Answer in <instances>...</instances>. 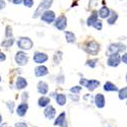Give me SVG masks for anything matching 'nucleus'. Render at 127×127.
<instances>
[{
    "instance_id": "27",
    "label": "nucleus",
    "mask_w": 127,
    "mask_h": 127,
    "mask_svg": "<svg viewBox=\"0 0 127 127\" xmlns=\"http://www.w3.org/2000/svg\"><path fill=\"white\" fill-rule=\"evenodd\" d=\"M92 27H94L95 29H97V30H99V31H101L102 30V28H103V24H102V22L101 20H96V22L94 23V25L92 26Z\"/></svg>"
},
{
    "instance_id": "8",
    "label": "nucleus",
    "mask_w": 127,
    "mask_h": 127,
    "mask_svg": "<svg viewBox=\"0 0 127 127\" xmlns=\"http://www.w3.org/2000/svg\"><path fill=\"white\" fill-rule=\"evenodd\" d=\"M67 26V18L64 15H60L55 22V27L60 30V31H64Z\"/></svg>"
},
{
    "instance_id": "39",
    "label": "nucleus",
    "mask_w": 127,
    "mask_h": 127,
    "mask_svg": "<svg viewBox=\"0 0 127 127\" xmlns=\"http://www.w3.org/2000/svg\"><path fill=\"white\" fill-rule=\"evenodd\" d=\"M71 99H72V100H75V101H78V98H77V97H73V96H71Z\"/></svg>"
},
{
    "instance_id": "7",
    "label": "nucleus",
    "mask_w": 127,
    "mask_h": 127,
    "mask_svg": "<svg viewBox=\"0 0 127 127\" xmlns=\"http://www.w3.org/2000/svg\"><path fill=\"white\" fill-rule=\"evenodd\" d=\"M28 60H29V58H28V56H27V54H26L25 52L19 51V52L16 53V55H15V61H16V63H17L18 65H20V66L26 65L27 63H28Z\"/></svg>"
},
{
    "instance_id": "15",
    "label": "nucleus",
    "mask_w": 127,
    "mask_h": 127,
    "mask_svg": "<svg viewBox=\"0 0 127 127\" xmlns=\"http://www.w3.org/2000/svg\"><path fill=\"white\" fill-rule=\"evenodd\" d=\"M38 92L42 95H46L48 92V84L44 81H40L38 84Z\"/></svg>"
},
{
    "instance_id": "36",
    "label": "nucleus",
    "mask_w": 127,
    "mask_h": 127,
    "mask_svg": "<svg viewBox=\"0 0 127 127\" xmlns=\"http://www.w3.org/2000/svg\"><path fill=\"white\" fill-rule=\"evenodd\" d=\"M5 7V2L3 0H0V9H3Z\"/></svg>"
},
{
    "instance_id": "16",
    "label": "nucleus",
    "mask_w": 127,
    "mask_h": 127,
    "mask_svg": "<svg viewBox=\"0 0 127 127\" xmlns=\"http://www.w3.org/2000/svg\"><path fill=\"white\" fill-rule=\"evenodd\" d=\"M27 110H28V104H25V103H23V104H20L18 107H17V110H16V113H17V115H19V116H25L26 115V113H27Z\"/></svg>"
},
{
    "instance_id": "32",
    "label": "nucleus",
    "mask_w": 127,
    "mask_h": 127,
    "mask_svg": "<svg viewBox=\"0 0 127 127\" xmlns=\"http://www.w3.org/2000/svg\"><path fill=\"white\" fill-rule=\"evenodd\" d=\"M80 91H81V88L80 87H73L70 90L71 93H74V94H78V93H80Z\"/></svg>"
},
{
    "instance_id": "22",
    "label": "nucleus",
    "mask_w": 127,
    "mask_h": 127,
    "mask_svg": "<svg viewBox=\"0 0 127 127\" xmlns=\"http://www.w3.org/2000/svg\"><path fill=\"white\" fill-rule=\"evenodd\" d=\"M104 90L107 91V92H115V91H117L118 89H117V87H116V86H114L112 82L108 81V82H106L105 87H104Z\"/></svg>"
},
{
    "instance_id": "4",
    "label": "nucleus",
    "mask_w": 127,
    "mask_h": 127,
    "mask_svg": "<svg viewBox=\"0 0 127 127\" xmlns=\"http://www.w3.org/2000/svg\"><path fill=\"white\" fill-rule=\"evenodd\" d=\"M33 42H32L31 39L29 38H20L18 41H17V46L20 48V49H25V50H30L33 47Z\"/></svg>"
},
{
    "instance_id": "24",
    "label": "nucleus",
    "mask_w": 127,
    "mask_h": 127,
    "mask_svg": "<svg viewBox=\"0 0 127 127\" xmlns=\"http://www.w3.org/2000/svg\"><path fill=\"white\" fill-rule=\"evenodd\" d=\"M48 104H50V99H49V98L42 97V98L39 100V106H40V107H46Z\"/></svg>"
},
{
    "instance_id": "26",
    "label": "nucleus",
    "mask_w": 127,
    "mask_h": 127,
    "mask_svg": "<svg viewBox=\"0 0 127 127\" xmlns=\"http://www.w3.org/2000/svg\"><path fill=\"white\" fill-rule=\"evenodd\" d=\"M126 96H127V89L124 88V89H122L119 92V99L120 100H125L126 99Z\"/></svg>"
},
{
    "instance_id": "25",
    "label": "nucleus",
    "mask_w": 127,
    "mask_h": 127,
    "mask_svg": "<svg viewBox=\"0 0 127 127\" xmlns=\"http://www.w3.org/2000/svg\"><path fill=\"white\" fill-rule=\"evenodd\" d=\"M12 44H13V39H12V38H9V39H6V40L3 42L2 46L5 47V48H7V47H11Z\"/></svg>"
},
{
    "instance_id": "18",
    "label": "nucleus",
    "mask_w": 127,
    "mask_h": 127,
    "mask_svg": "<svg viewBox=\"0 0 127 127\" xmlns=\"http://www.w3.org/2000/svg\"><path fill=\"white\" fill-rule=\"evenodd\" d=\"M110 14V9L107 7V6H103L101 9H100V11H99V14L102 18H107Z\"/></svg>"
},
{
    "instance_id": "12",
    "label": "nucleus",
    "mask_w": 127,
    "mask_h": 127,
    "mask_svg": "<svg viewBox=\"0 0 127 127\" xmlns=\"http://www.w3.org/2000/svg\"><path fill=\"white\" fill-rule=\"evenodd\" d=\"M44 114H45V116L48 119H53L54 118V116H55V114H56V111H55L54 108L52 107V106H48V107L46 108V110H45V112H44Z\"/></svg>"
},
{
    "instance_id": "41",
    "label": "nucleus",
    "mask_w": 127,
    "mask_h": 127,
    "mask_svg": "<svg viewBox=\"0 0 127 127\" xmlns=\"http://www.w3.org/2000/svg\"><path fill=\"white\" fill-rule=\"evenodd\" d=\"M1 122H2V116L0 115V123H1Z\"/></svg>"
},
{
    "instance_id": "33",
    "label": "nucleus",
    "mask_w": 127,
    "mask_h": 127,
    "mask_svg": "<svg viewBox=\"0 0 127 127\" xmlns=\"http://www.w3.org/2000/svg\"><path fill=\"white\" fill-rule=\"evenodd\" d=\"M15 127H28V125L24 122H18V123H15Z\"/></svg>"
},
{
    "instance_id": "6",
    "label": "nucleus",
    "mask_w": 127,
    "mask_h": 127,
    "mask_svg": "<svg viewBox=\"0 0 127 127\" xmlns=\"http://www.w3.org/2000/svg\"><path fill=\"white\" fill-rule=\"evenodd\" d=\"M87 51L92 55H97L100 51V45L96 41H91L87 45Z\"/></svg>"
},
{
    "instance_id": "40",
    "label": "nucleus",
    "mask_w": 127,
    "mask_h": 127,
    "mask_svg": "<svg viewBox=\"0 0 127 127\" xmlns=\"http://www.w3.org/2000/svg\"><path fill=\"white\" fill-rule=\"evenodd\" d=\"M6 126H7V125H6V123H3L1 126H0V127H6Z\"/></svg>"
},
{
    "instance_id": "21",
    "label": "nucleus",
    "mask_w": 127,
    "mask_h": 127,
    "mask_svg": "<svg viewBox=\"0 0 127 127\" xmlns=\"http://www.w3.org/2000/svg\"><path fill=\"white\" fill-rule=\"evenodd\" d=\"M65 38H66V41L68 43H74L76 38H75V35L71 33V32H65Z\"/></svg>"
},
{
    "instance_id": "17",
    "label": "nucleus",
    "mask_w": 127,
    "mask_h": 127,
    "mask_svg": "<svg viewBox=\"0 0 127 127\" xmlns=\"http://www.w3.org/2000/svg\"><path fill=\"white\" fill-rule=\"evenodd\" d=\"M27 84H28V82H27V80H26L25 78H23V77H18L17 80H16L15 86H16V89H18V90H23V89H25V88L27 87Z\"/></svg>"
},
{
    "instance_id": "37",
    "label": "nucleus",
    "mask_w": 127,
    "mask_h": 127,
    "mask_svg": "<svg viewBox=\"0 0 127 127\" xmlns=\"http://www.w3.org/2000/svg\"><path fill=\"white\" fill-rule=\"evenodd\" d=\"M7 106H8V108H10V111L12 112V108H13V106H14V104L12 103V102H10V103H8L7 104Z\"/></svg>"
},
{
    "instance_id": "30",
    "label": "nucleus",
    "mask_w": 127,
    "mask_h": 127,
    "mask_svg": "<svg viewBox=\"0 0 127 127\" xmlns=\"http://www.w3.org/2000/svg\"><path fill=\"white\" fill-rule=\"evenodd\" d=\"M97 62H98V60H97V59H94V60H90V61H88L87 64H88L89 66H91L92 68H94V67H96Z\"/></svg>"
},
{
    "instance_id": "42",
    "label": "nucleus",
    "mask_w": 127,
    "mask_h": 127,
    "mask_svg": "<svg viewBox=\"0 0 127 127\" xmlns=\"http://www.w3.org/2000/svg\"><path fill=\"white\" fill-rule=\"evenodd\" d=\"M0 81H1V77H0Z\"/></svg>"
},
{
    "instance_id": "14",
    "label": "nucleus",
    "mask_w": 127,
    "mask_h": 127,
    "mask_svg": "<svg viewBox=\"0 0 127 127\" xmlns=\"http://www.w3.org/2000/svg\"><path fill=\"white\" fill-rule=\"evenodd\" d=\"M65 122H66V115H65L64 112H63V113H61L58 116V118L56 119V121L54 122V124L55 125H59V126H64L65 125Z\"/></svg>"
},
{
    "instance_id": "1",
    "label": "nucleus",
    "mask_w": 127,
    "mask_h": 127,
    "mask_svg": "<svg viewBox=\"0 0 127 127\" xmlns=\"http://www.w3.org/2000/svg\"><path fill=\"white\" fill-rule=\"evenodd\" d=\"M52 3H53V0H42V2H41L40 5L38 6L36 12H35V14H34V17H35V18L39 17L42 13L45 11V10H47V9L50 8V6L52 5Z\"/></svg>"
},
{
    "instance_id": "9",
    "label": "nucleus",
    "mask_w": 127,
    "mask_h": 127,
    "mask_svg": "<svg viewBox=\"0 0 127 127\" xmlns=\"http://www.w3.org/2000/svg\"><path fill=\"white\" fill-rule=\"evenodd\" d=\"M120 63V56L118 54H114V55H110L109 59H108V65L111 67H116L118 66Z\"/></svg>"
},
{
    "instance_id": "28",
    "label": "nucleus",
    "mask_w": 127,
    "mask_h": 127,
    "mask_svg": "<svg viewBox=\"0 0 127 127\" xmlns=\"http://www.w3.org/2000/svg\"><path fill=\"white\" fill-rule=\"evenodd\" d=\"M61 57H62V52H57L56 54L54 55V61H55V63H59L60 62V60H61Z\"/></svg>"
},
{
    "instance_id": "11",
    "label": "nucleus",
    "mask_w": 127,
    "mask_h": 127,
    "mask_svg": "<svg viewBox=\"0 0 127 127\" xmlns=\"http://www.w3.org/2000/svg\"><path fill=\"white\" fill-rule=\"evenodd\" d=\"M35 74H36V76H44V75L48 74V69L46 66H43V65L38 66L35 70Z\"/></svg>"
},
{
    "instance_id": "38",
    "label": "nucleus",
    "mask_w": 127,
    "mask_h": 127,
    "mask_svg": "<svg viewBox=\"0 0 127 127\" xmlns=\"http://www.w3.org/2000/svg\"><path fill=\"white\" fill-rule=\"evenodd\" d=\"M122 61H123V63H126L127 62V56H126V54H124L122 56Z\"/></svg>"
},
{
    "instance_id": "19",
    "label": "nucleus",
    "mask_w": 127,
    "mask_h": 127,
    "mask_svg": "<svg viewBox=\"0 0 127 127\" xmlns=\"http://www.w3.org/2000/svg\"><path fill=\"white\" fill-rule=\"evenodd\" d=\"M108 19V24L109 25H113V24H115V22L117 20V18H118V14L116 13L115 11H111L110 10V14H109V16L107 17Z\"/></svg>"
},
{
    "instance_id": "23",
    "label": "nucleus",
    "mask_w": 127,
    "mask_h": 127,
    "mask_svg": "<svg viewBox=\"0 0 127 127\" xmlns=\"http://www.w3.org/2000/svg\"><path fill=\"white\" fill-rule=\"evenodd\" d=\"M56 102L60 106L65 105V103H66V97L64 96V95H62V94H58L57 96H56Z\"/></svg>"
},
{
    "instance_id": "2",
    "label": "nucleus",
    "mask_w": 127,
    "mask_h": 127,
    "mask_svg": "<svg viewBox=\"0 0 127 127\" xmlns=\"http://www.w3.org/2000/svg\"><path fill=\"white\" fill-rule=\"evenodd\" d=\"M125 51V46L122 44H112L109 46L108 50H107V55H114V54H118L119 52Z\"/></svg>"
},
{
    "instance_id": "35",
    "label": "nucleus",
    "mask_w": 127,
    "mask_h": 127,
    "mask_svg": "<svg viewBox=\"0 0 127 127\" xmlns=\"http://www.w3.org/2000/svg\"><path fill=\"white\" fill-rule=\"evenodd\" d=\"M6 59V57H5V55L3 54L2 52H0V61H4Z\"/></svg>"
},
{
    "instance_id": "13",
    "label": "nucleus",
    "mask_w": 127,
    "mask_h": 127,
    "mask_svg": "<svg viewBox=\"0 0 127 127\" xmlns=\"http://www.w3.org/2000/svg\"><path fill=\"white\" fill-rule=\"evenodd\" d=\"M95 102H96V105L98 108H103L105 106V98L102 94H98L96 96V99H95Z\"/></svg>"
},
{
    "instance_id": "31",
    "label": "nucleus",
    "mask_w": 127,
    "mask_h": 127,
    "mask_svg": "<svg viewBox=\"0 0 127 127\" xmlns=\"http://www.w3.org/2000/svg\"><path fill=\"white\" fill-rule=\"evenodd\" d=\"M6 37H10V38H12V31H11V27H9L7 26L6 27Z\"/></svg>"
},
{
    "instance_id": "34",
    "label": "nucleus",
    "mask_w": 127,
    "mask_h": 127,
    "mask_svg": "<svg viewBox=\"0 0 127 127\" xmlns=\"http://www.w3.org/2000/svg\"><path fill=\"white\" fill-rule=\"evenodd\" d=\"M10 1H12V3L13 4H15V5H18V4H20L22 3L24 0H10Z\"/></svg>"
},
{
    "instance_id": "29",
    "label": "nucleus",
    "mask_w": 127,
    "mask_h": 127,
    "mask_svg": "<svg viewBox=\"0 0 127 127\" xmlns=\"http://www.w3.org/2000/svg\"><path fill=\"white\" fill-rule=\"evenodd\" d=\"M24 4H25V6H27V7H32L34 5V0H24Z\"/></svg>"
},
{
    "instance_id": "10",
    "label": "nucleus",
    "mask_w": 127,
    "mask_h": 127,
    "mask_svg": "<svg viewBox=\"0 0 127 127\" xmlns=\"http://www.w3.org/2000/svg\"><path fill=\"white\" fill-rule=\"evenodd\" d=\"M47 60H48V56L45 54V53H41V52H36L35 53L34 61L36 63H44Z\"/></svg>"
},
{
    "instance_id": "20",
    "label": "nucleus",
    "mask_w": 127,
    "mask_h": 127,
    "mask_svg": "<svg viewBox=\"0 0 127 127\" xmlns=\"http://www.w3.org/2000/svg\"><path fill=\"white\" fill-rule=\"evenodd\" d=\"M97 19H98V12H97V11H94L93 14H91V16L88 18V20H87V25H88L89 27L93 26L94 23L96 22Z\"/></svg>"
},
{
    "instance_id": "3",
    "label": "nucleus",
    "mask_w": 127,
    "mask_h": 127,
    "mask_svg": "<svg viewBox=\"0 0 127 127\" xmlns=\"http://www.w3.org/2000/svg\"><path fill=\"white\" fill-rule=\"evenodd\" d=\"M40 16H41V19L43 20V22L47 23V24H51L55 20V12L51 11V10H48V9L45 10Z\"/></svg>"
},
{
    "instance_id": "5",
    "label": "nucleus",
    "mask_w": 127,
    "mask_h": 127,
    "mask_svg": "<svg viewBox=\"0 0 127 127\" xmlns=\"http://www.w3.org/2000/svg\"><path fill=\"white\" fill-rule=\"evenodd\" d=\"M80 84L88 88V90H90L92 92L94 90H96L100 86V81H98V80H87V79L82 78V79H80Z\"/></svg>"
}]
</instances>
